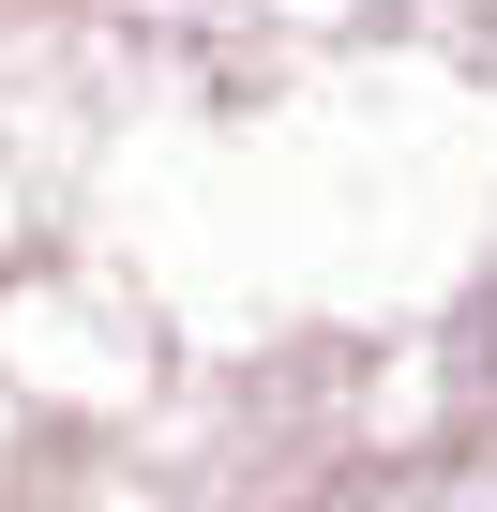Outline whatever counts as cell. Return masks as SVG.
<instances>
[{"label": "cell", "mask_w": 497, "mask_h": 512, "mask_svg": "<svg viewBox=\"0 0 497 512\" xmlns=\"http://www.w3.org/2000/svg\"><path fill=\"white\" fill-rule=\"evenodd\" d=\"M0 512H497V0H0Z\"/></svg>", "instance_id": "1"}]
</instances>
